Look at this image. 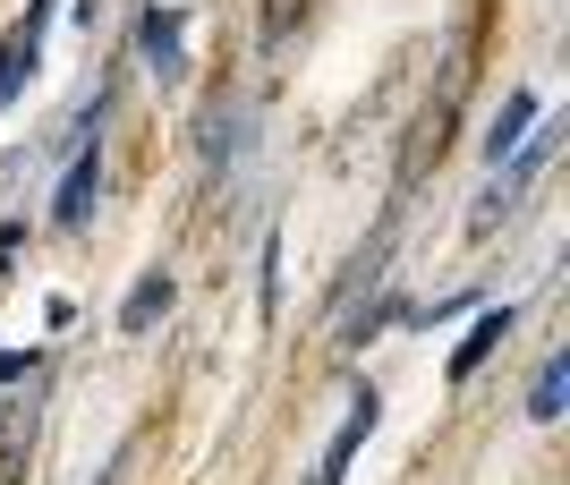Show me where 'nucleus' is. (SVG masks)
Masks as SVG:
<instances>
[{
    "label": "nucleus",
    "instance_id": "obj_6",
    "mask_svg": "<svg viewBox=\"0 0 570 485\" xmlns=\"http://www.w3.org/2000/svg\"><path fill=\"white\" fill-rule=\"evenodd\" d=\"M145 60L163 77H179V9H145Z\"/></svg>",
    "mask_w": 570,
    "mask_h": 485
},
{
    "label": "nucleus",
    "instance_id": "obj_7",
    "mask_svg": "<svg viewBox=\"0 0 570 485\" xmlns=\"http://www.w3.org/2000/svg\"><path fill=\"white\" fill-rule=\"evenodd\" d=\"M562 400H570V358H546V375H537V392H528V417H537V426H553V417H562Z\"/></svg>",
    "mask_w": 570,
    "mask_h": 485
},
{
    "label": "nucleus",
    "instance_id": "obj_8",
    "mask_svg": "<svg viewBox=\"0 0 570 485\" xmlns=\"http://www.w3.org/2000/svg\"><path fill=\"white\" fill-rule=\"evenodd\" d=\"M26 77H35V34H9V43H0V111L18 102Z\"/></svg>",
    "mask_w": 570,
    "mask_h": 485
},
{
    "label": "nucleus",
    "instance_id": "obj_4",
    "mask_svg": "<svg viewBox=\"0 0 570 485\" xmlns=\"http://www.w3.org/2000/svg\"><path fill=\"white\" fill-rule=\"evenodd\" d=\"M528 120H537V95H511V102L494 111V128H485V154H494V162H502V154H520Z\"/></svg>",
    "mask_w": 570,
    "mask_h": 485
},
{
    "label": "nucleus",
    "instance_id": "obj_3",
    "mask_svg": "<svg viewBox=\"0 0 570 485\" xmlns=\"http://www.w3.org/2000/svg\"><path fill=\"white\" fill-rule=\"evenodd\" d=\"M163 316H170V273H145L128 290V307H119V333H154Z\"/></svg>",
    "mask_w": 570,
    "mask_h": 485
},
{
    "label": "nucleus",
    "instance_id": "obj_5",
    "mask_svg": "<svg viewBox=\"0 0 570 485\" xmlns=\"http://www.w3.org/2000/svg\"><path fill=\"white\" fill-rule=\"evenodd\" d=\"M502 333H511V316H485V324H476L469 340H460V349H452V384H469L476 366L494 358V349H502Z\"/></svg>",
    "mask_w": 570,
    "mask_h": 485
},
{
    "label": "nucleus",
    "instance_id": "obj_1",
    "mask_svg": "<svg viewBox=\"0 0 570 485\" xmlns=\"http://www.w3.org/2000/svg\"><path fill=\"white\" fill-rule=\"evenodd\" d=\"M375 435V392L357 384L350 392V417H341V435H333V452H324V468H315V485H341V468L357 461V443Z\"/></svg>",
    "mask_w": 570,
    "mask_h": 485
},
{
    "label": "nucleus",
    "instance_id": "obj_2",
    "mask_svg": "<svg viewBox=\"0 0 570 485\" xmlns=\"http://www.w3.org/2000/svg\"><path fill=\"white\" fill-rule=\"evenodd\" d=\"M95 162H102V154L86 146V154H77V162H69V179H60V205H51V221H60V230H77V221L95 214V179H102Z\"/></svg>",
    "mask_w": 570,
    "mask_h": 485
}]
</instances>
